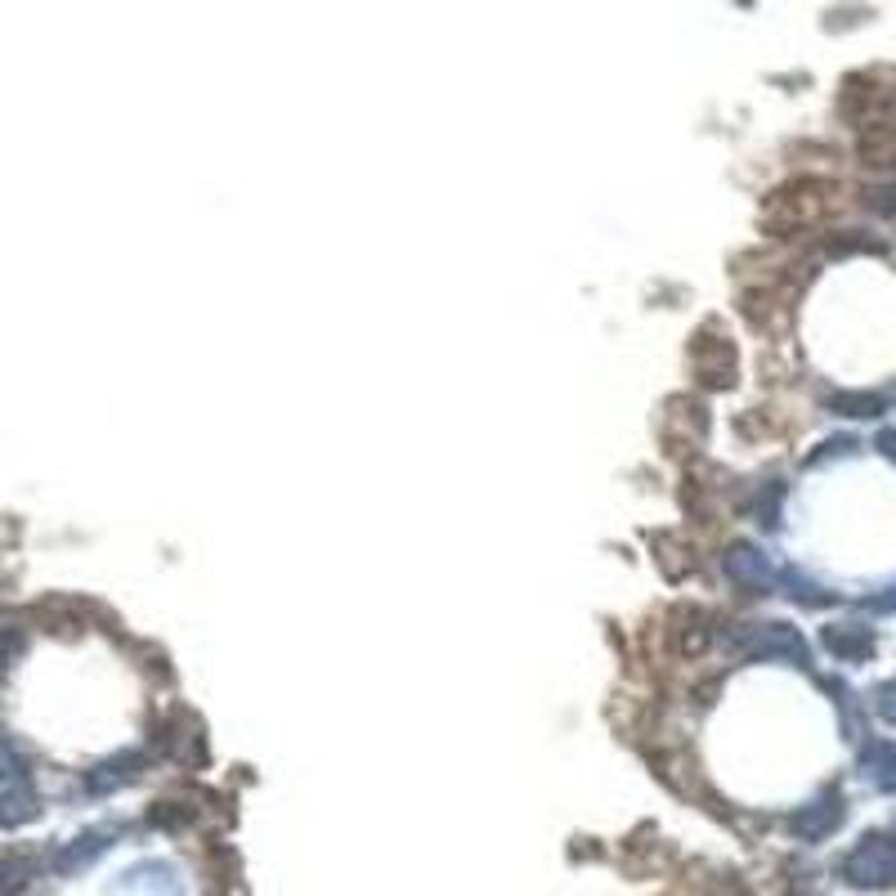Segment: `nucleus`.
Returning a JSON list of instances; mask_svg holds the SVG:
<instances>
[{
  "mask_svg": "<svg viewBox=\"0 0 896 896\" xmlns=\"http://www.w3.org/2000/svg\"><path fill=\"white\" fill-rule=\"evenodd\" d=\"M695 364L709 386H731L735 381V346L726 336H700L695 342Z\"/></svg>",
  "mask_w": 896,
  "mask_h": 896,
  "instance_id": "4",
  "label": "nucleus"
},
{
  "mask_svg": "<svg viewBox=\"0 0 896 896\" xmlns=\"http://www.w3.org/2000/svg\"><path fill=\"white\" fill-rule=\"evenodd\" d=\"M878 448H883L887 458H896V430H883V435H878Z\"/></svg>",
  "mask_w": 896,
  "mask_h": 896,
  "instance_id": "18",
  "label": "nucleus"
},
{
  "mask_svg": "<svg viewBox=\"0 0 896 896\" xmlns=\"http://www.w3.org/2000/svg\"><path fill=\"white\" fill-rule=\"evenodd\" d=\"M869 610H896V588H887V597H874Z\"/></svg>",
  "mask_w": 896,
  "mask_h": 896,
  "instance_id": "17",
  "label": "nucleus"
},
{
  "mask_svg": "<svg viewBox=\"0 0 896 896\" xmlns=\"http://www.w3.org/2000/svg\"><path fill=\"white\" fill-rule=\"evenodd\" d=\"M19 771H23V757L14 753L10 735H0V775H19Z\"/></svg>",
  "mask_w": 896,
  "mask_h": 896,
  "instance_id": "14",
  "label": "nucleus"
},
{
  "mask_svg": "<svg viewBox=\"0 0 896 896\" xmlns=\"http://www.w3.org/2000/svg\"><path fill=\"white\" fill-rule=\"evenodd\" d=\"M843 874L856 883V887H887L896 878V843L869 834L847 861H843Z\"/></svg>",
  "mask_w": 896,
  "mask_h": 896,
  "instance_id": "1",
  "label": "nucleus"
},
{
  "mask_svg": "<svg viewBox=\"0 0 896 896\" xmlns=\"http://www.w3.org/2000/svg\"><path fill=\"white\" fill-rule=\"evenodd\" d=\"M23 654V632L19 628H0V668H10Z\"/></svg>",
  "mask_w": 896,
  "mask_h": 896,
  "instance_id": "13",
  "label": "nucleus"
},
{
  "mask_svg": "<svg viewBox=\"0 0 896 896\" xmlns=\"http://www.w3.org/2000/svg\"><path fill=\"white\" fill-rule=\"evenodd\" d=\"M726 574H731L735 583H744V588H766V583H771L766 556H762L757 547H749V542H740V547L726 551Z\"/></svg>",
  "mask_w": 896,
  "mask_h": 896,
  "instance_id": "5",
  "label": "nucleus"
},
{
  "mask_svg": "<svg viewBox=\"0 0 896 896\" xmlns=\"http://www.w3.org/2000/svg\"><path fill=\"white\" fill-rule=\"evenodd\" d=\"M829 408L843 417H874V413H883V399L878 395H834Z\"/></svg>",
  "mask_w": 896,
  "mask_h": 896,
  "instance_id": "12",
  "label": "nucleus"
},
{
  "mask_svg": "<svg viewBox=\"0 0 896 896\" xmlns=\"http://www.w3.org/2000/svg\"><path fill=\"white\" fill-rule=\"evenodd\" d=\"M825 645H829L838 659H865V654L874 650V637H869L865 628L838 623V628H825Z\"/></svg>",
  "mask_w": 896,
  "mask_h": 896,
  "instance_id": "9",
  "label": "nucleus"
},
{
  "mask_svg": "<svg viewBox=\"0 0 896 896\" xmlns=\"http://www.w3.org/2000/svg\"><path fill=\"white\" fill-rule=\"evenodd\" d=\"M108 838H112L108 829H94V834H81V838H77V843H72V847H68V852L59 856V869H77V865H85L90 856H99V852L108 847Z\"/></svg>",
  "mask_w": 896,
  "mask_h": 896,
  "instance_id": "11",
  "label": "nucleus"
},
{
  "mask_svg": "<svg viewBox=\"0 0 896 896\" xmlns=\"http://www.w3.org/2000/svg\"><path fill=\"white\" fill-rule=\"evenodd\" d=\"M878 709H883V717H896V682L878 691Z\"/></svg>",
  "mask_w": 896,
  "mask_h": 896,
  "instance_id": "15",
  "label": "nucleus"
},
{
  "mask_svg": "<svg viewBox=\"0 0 896 896\" xmlns=\"http://www.w3.org/2000/svg\"><path fill=\"white\" fill-rule=\"evenodd\" d=\"M23 874H28L23 865H14V861H0V887H10V883H14V878H23Z\"/></svg>",
  "mask_w": 896,
  "mask_h": 896,
  "instance_id": "16",
  "label": "nucleus"
},
{
  "mask_svg": "<svg viewBox=\"0 0 896 896\" xmlns=\"http://www.w3.org/2000/svg\"><path fill=\"white\" fill-rule=\"evenodd\" d=\"M829 184H821V180H798V184H790L775 202H771V220H780V224H807V220H816V215H825L834 202H829Z\"/></svg>",
  "mask_w": 896,
  "mask_h": 896,
  "instance_id": "2",
  "label": "nucleus"
},
{
  "mask_svg": "<svg viewBox=\"0 0 896 896\" xmlns=\"http://www.w3.org/2000/svg\"><path fill=\"white\" fill-rule=\"evenodd\" d=\"M140 753H118L112 762H103V766H94L90 775H85V790L90 794H112V790H122L126 780H135L140 775Z\"/></svg>",
  "mask_w": 896,
  "mask_h": 896,
  "instance_id": "6",
  "label": "nucleus"
},
{
  "mask_svg": "<svg viewBox=\"0 0 896 896\" xmlns=\"http://www.w3.org/2000/svg\"><path fill=\"white\" fill-rule=\"evenodd\" d=\"M41 807H37V794L28 790V784H14V790L0 798V825H23V821H32Z\"/></svg>",
  "mask_w": 896,
  "mask_h": 896,
  "instance_id": "10",
  "label": "nucleus"
},
{
  "mask_svg": "<svg viewBox=\"0 0 896 896\" xmlns=\"http://www.w3.org/2000/svg\"><path fill=\"white\" fill-rule=\"evenodd\" d=\"M838 821H843L838 794H825V798H816L812 807H803V812L794 816V834H798V838H825Z\"/></svg>",
  "mask_w": 896,
  "mask_h": 896,
  "instance_id": "8",
  "label": "nucleus"
},
{
  "mask_svg": "<svg viewBox=\"0 0 896 896\" xmlns=\"http://www.w3.org/2000/svg\"><path fill=\"white\" fill-rule=\"evenodd\" d=\"M861 775L874 784V790L892 794V790H896V744L874 740V744L861 753Z\"/></svg>",
  "mask_w": 896,
  "mask_h": 896,
  "instance_id": "7",
  "label": "nucleus"
},
{
  "mask_svg": "<svg viewBox=\"0 0 896 896\" xmlns=\"http://www.w3.org/2000/svg\"><path fill=\"white\" fill-rule=\"evenodd\" d=\"M740 654H749V659H807V645H803V637L790 628V623H757V628H749L744 637H740Z\"/></svg>",
  "mask_w": 896,
  "mask_h": 896,
  "instance_id": "3",
  "label": "nucleus"
}]
</instances>
